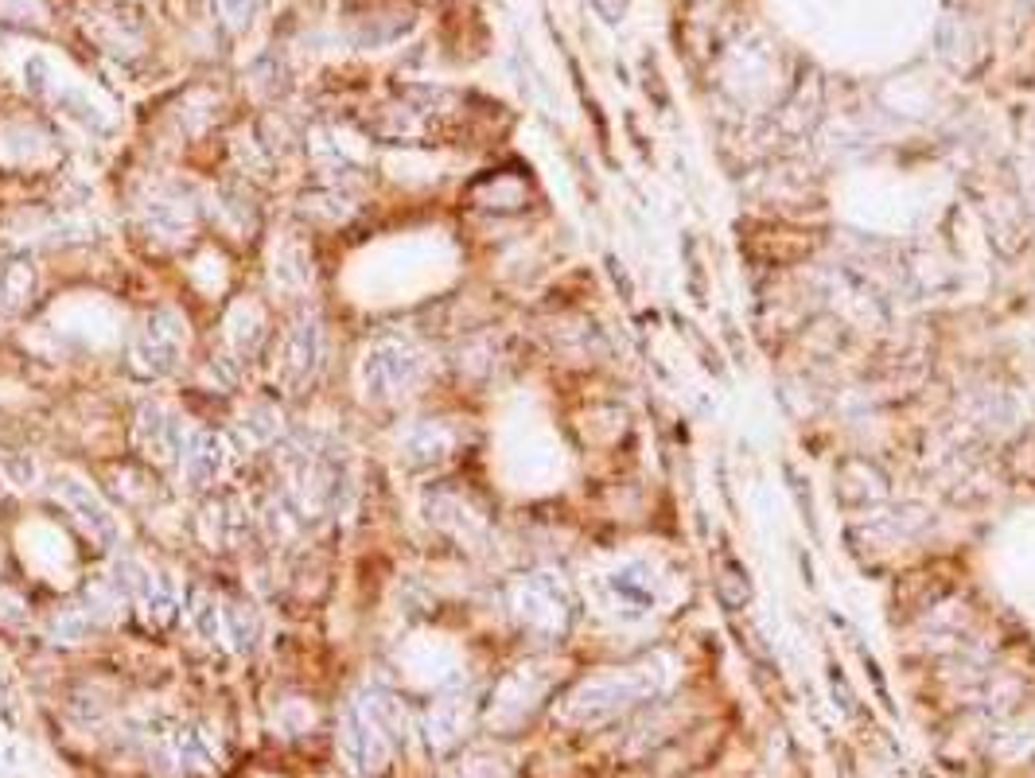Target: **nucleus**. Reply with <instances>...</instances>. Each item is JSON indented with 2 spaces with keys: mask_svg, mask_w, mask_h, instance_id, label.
Instances as JSON below:
<instances>
[{
  "mask_svg": "<svg viewBox=\"0 0 1035 778\" xmlns=\"http://www.w3.org/2000/svg\"><path fill=\"white\" fill-rule=\"evenodd\" d=\"M195 203L187 199V191L176 183H164L144 199V226H148L156 238H184L192 231Z\"/></svg>",
  "mask_w": 1035,
  "mask_h": 778,
  "instance_id": "7",
  "label": "nucleus"
},
{
  "mask_svg": "<svg viewBox=\"0 0 1035 778\" xmlns=\"http://www.w3.org/2000/svg\"><path fill=\"white\" fill-rule=\"evenodd\" d=\"M273 285L280 293H304L311 285V254L300 242H280L273 249Z\"/></svg>",
  "mask_w": 1035,
  "mask_h": 778,
  "instance_id": "12",
  "label": "nucleus"
},
{
  "mask_svg": "<svg viewBox=\"0 0 1035 778\" xmlns=\"http://www.w3.org/2000/svg\"><path fill=\"white\" fill-rule=\"evenodd\" d=\"M187 347V324L180 311L172 308H156L148 319L141 324V331L133 335V347H129V366H133L141 378L156 381L167 378L176 370L180 358H184Z\"/></svg>",
  "mask_w": 1035,
  "mask_h": 778,
  "instance_id": "2",
  "label": "nucleus"
},
{
  "mask_svg": "<svg viewBox=\"0 0 1035 778\" xmlns=\"http://www.w3.org/2000/svg\"><path fill=\"white\" fill-rule=\"evenodd\" d=\"M257 635H262V620L249 604H226V638L234 643V651H254Z\"/></svg>",
  "mask_w": 1035,
  "mask_h": 778,
  "instance_id": "17",
  "label": "nucleus"
},
{
  "mask_svg": "<svg viewBox=\"0 0 1035 778\" xmlns=\"http://www.w3.org/2000/svg\"><path fill=\"white\" fill-rule=\"evenodd\" d=\"M187 623L199 631L207 643L215 638H226V604L207 588H192L187 592Z\"/></svg>",
  "mask_w": 1035,
  "mask_h": 778,
  "instance_id": "14",
  "label": "nucleus"
},
{
  "mask_svg": "<svg viewBox=\"0 0 1035 778\" xmlns=\"http://www.w3.org/2000/svg\"><path fill=\"white\" fill-rule=\"evenodd\" d=\"M226 12H230V24L234 28H246L249 20H254V12H257V0H226Z\"/></svg>",
  "mask_w": 1035,
  "mask_h": 778,
  "instance_id": "20",
  "label": "nucleus"
},
{
  "mask_svg": "<svg viewBox=\"0 0 1035 778\" xmlns=\"http://www.w3.org/2000/svg\"><path fill=\"white\" fill-rule=\"evenodd\" d=\"M324 362V324L316 311H300L293 327L285 331V347H280V381L288 389H304L319 373Z\"/></svg>",
  "mask_w": 1035,
  "mask_h": 778,
  "instance_id": "3",
  "label": "nucleus"
},
{
  "mask_svg": "<svg viewBox=\"0 0 1035 778\" xmlns=\"http://www.w3.org/2000/svg\"><path fill=\"white\" fill-rule=\"evenodd\" d=\"M342 747H347V755H351V762L359 770L382 767L386 736H382V728L370 720V713L362 705H355L351 713H347V724H342Z\"/></svg>",
  "mask_w": 1035,
  "mask_h": 778,
  "instance_id": "10",
  "label": "nucleus"
},
{
  "mask_svg": "<svg viewBox=\"0 0 1035 778\" xmlns=\"http://www.w3.org/2000/svg\"><path fill=\"white\" fill-rule=\"evenodd\" d=\"M184 437H187V429L176 413H167L164 406H141V413H136V448H141L148 460H156V463L180 460Z\"/></svg>",
  "mask_w": 1035,
  "mask_h": 778,
  "instance_id": "6",
  "label": "nucleus"
},
{
  "mask_svg": "<svg viewBox=\"0 0 1035 778\" xmlns=\"http://www.w3.org/2000/svg\"><path fill=\"white\" fill-rule=\"evenodd\" d=\"M35 296V269L32 262H4L0 265V316H17Z\"/></svg>",
  "mask_w": 1035,
  "mask_h": 778,
  "instance_id": "13",
  "label": "nucleus"
},
{
  "mask_svg": "<svg viewBox=\"0 0 1035 778\" xmlns=\"http://www.w3.org/2000/svg\"><path fill=\"white\" fill-rule=\"evenodd\" d=\"M51 491H55V499L63 502L74 518H79V525L98 541V545L117 549V541H121L117 514L105 506L102 494H98L94 487L82 483V479H74V475H55V487H51Z\"/></svg>",
  "mask_w": 1035,
  "mask_h": 778,
  "instance_id": "4",
  "label": "nucleus"
},
{
  "mask_svg": "<svg viewBox=\"0 0 1035 778\" xmlns=\"http://www.w3.org/2000/svg\"><path fill=\"white\" fill-rule=\"evenodd\" d=\"M265 311H262V304H254V300H238L230 308V316H226V355L234 358V362H249V358L262 350V342H265Z\"/></svg>",
  "mask_w": 1035,
  "mask_h": 778,
  "instance_id": "9",
  "label": "nucleus"
},
{
  "mask_svg": "<svg viewBox=\"0 0 1035 778\" xmlns=\"http://www.w3.org/2000/svg\"><path fill=\"white\" fill-rule=\"evenodd\" d=\"M90 627H94V623H90V615L82 612L79 604H74V607H66V612L59 615L55 623H51V635H55V643H79V638L86 635Z\"/></svg>",
  "mask_w": 1035,
  "mask_h": 778,
  "instance_id": "18",
  "label": "nucleus"
},
{
  "mask_svg": "<svg viewBox=\"0 0 1035 778\" xmlns=\"http://www.w3.org/2000/svg\"><path fill=\"white\" fill-rule=\"evenodd\" d=\"M136 607H141V620L148 623V627H167V623L176 620V584L164 576V572H148V580H144V588L136 592L133 600Z\"/></svg>",
  "mask_w": 1035,
  "mask_h": 778,
  "instance_id": "11",
  "label": "nucleus"
},
{
  "mask_svg": "<svg viewBox=\"0 0 1035 778\" xmlns=\"http://www.w3.org/2000/svg\"><path fill=\"white\" fill-rule=\"evenodd\" d=\"M424 355L406 339H378L359 362V381L367 401H398L421 381Z\"/></svg>",
  "mask_w": 1035,
  "mask_h": 778,
  "instance_id": "1",
  "label": "nucleus"
},
{
  "mask_svg": "<svg viewBox=\"0 0 1035 778\" xmlns=\"http://www.w3.org/2000/svg\"><path fill=\"white\" fill-rule=\"evenodd\" d=\"M238 437H242V444H246V448L273 444V440L280 437V413L269 406V401H257V406H249L246 413H242Z\"/></svg>",
  "mask_w": 1035,
  "mask_h": 778,
  "instance_id": "16",
  "label": "nucleus"
},
{
  "mask_svg": "<svg viewBox=\"0 0 1035 778\" xmlns=\"http://www.w3.org/2000/svg\"><path fill=\"white\" fill-rule=\"evenodd\" d=\"M0 463H4V471H9V475L17 479L20 487H28V479L35 475L32 460H24V455H0Z\"/></svg>",
  "mask_w": 1035,
  "mask_h": 778,
  "instance_id": "19",
  "label": "nucleus"
},
{
  "mask_svg": "<svg viewBox=\"0 0 1035 778\" xmlns=\"http://www.w3.org/2000/svg\"><path fill=\"white\" fill-rule=\"evenodd\" d=\"M176 463H180V479H184L187 491H207V487H215L218 479L226 475L230 452H226V440L218 437V432L187 429Z\"/></svg>",
  "mask_w": 1035,
  "mask_h": 778,
  "instance_id": "5",
  "label": "nucleus"
},
{
  "mask_svg": "<svg viewBox=\"0 0 1035 778\" xmlns=\"http://www.w3.org/2000/svg\"><path fill=\"white\" fill-rule=\"evenodd\" d=\"M448 452V437L432 424H417L401 437V460L413 463V468H424V463H437L440 455Z\"/></svg>",
  "mask_w": 1035,
  "mask_h": 778,
  "instance_id": "15",
  "label": "nucleus"
},
{
  "mask_svg": "<svg viewBox=\"0 0 1035 778\" xmlns=\"http://www.w3.org/2000/svg\"><path fill=\"white\" fill-rule=\"evenodd\" d=\"M199 525L211 549H234V545H242L249 533V510L242 506V499L223 494V499H211L207 506H203Z\"/></svg>",
  "mask_w": 1035,
  "mask_h": 778,
  "instance_id": "8",
  "label": "nucleus"
}]
</instances>
